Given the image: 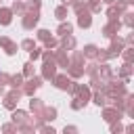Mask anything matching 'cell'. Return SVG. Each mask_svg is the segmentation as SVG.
Wrapping results in <instances>:
<instances>
[{"label":"cell","mask_w":134,"mask_h":134,"mask_svg":"<svg viewBox=\"0 0 134 134\" xmlns=\"http://www.w3.org/2000/svg\"><path fill=\"white\" fill-rule=\"evenodd\" d=\"M67 75H69L71 80H80V77L84 75V65H80V63H69V65H67Z\"/></svg>","instance_id":"obj_10"},{"label":"cell","mask_w":134,"mask_h":134,"mask_svg":"<svg viewBox=\"0 0 134 134\" xmlns=\"http://www.w3.org/2000/svg\"><path fill=\"white\" fill-rule=\"evenodd\" d=\"M34 71H36V69H34V61H27V63L23 65V77H31Z\"/></svg>","instance_id":"obj_27"},{"label":"cell","mask_w":134,"mask_h":134,"mask_svg":"<svg viewBox=\"0 0 134 134\" xmlns=\"http://www.w3.org/2000/svg\"><path fill=\"white\" fill-rule=\"evenodd\" d=\"M57 46H59V40H57V38H52V36H50L48 40H44V48H46V50H50V48H57Z\"/></svg>","instance_id":"obj_30"},{"label":"cell","mask_w":134,"mask_h":134,"mask_svg":"<svg viewBox=\"0 0 134 134\" xmlns=\"http://www.w3.org/2000/svg\"><path fill=\"white\" fill-rule=\"evenodd\" d=\"M121 17H124V25L126 27H132L134 25V13H128L126 10V13H121Z\"/></svg>","instance_id":"obj_29"},{"label":"cell","mask_w":134,"mask_h":134,"mask_svg":"<svg viewBox=\"0 0 134 134\" xmlns=\"http://www.w3.org/2000/svg\"><path fill=\"white\" fill-rule=\"evenodd\" d=\"M61 2H63V4H65V6H71V4H73V2H75V0H61Z\"/></svg>","instance_id":"obj_41"},{"label":"cell","mask_w":134,"mask_h":134,"mask_svg":"<svg viewBox=\"0 0 134 134\" xmlns=\"http://www.w3.org/2000/svg\"><path fill=\"white\" fill-rule=\"evenodd\" d=\"M121 115H124V111L117 109V107H113V105H111V107H107V105L103 107V119H105L107 124H111V121H119Z\"/></svg>","instance_id":"obj_7"},{"label":"cell","mask_w":134,"mask_h":134,"mask_svg":"<svg viewBox=\"0 0 134 134\" xmlns=\"http://www.w3.org/2000/svg\"><path fill=\"white\" fill-rule=\"evenodd\" d=\"M40 6H42V0H27V2H25V10H27V8L40 10Z\"/></svg>","instance_id":"obj_32"},{"label":"cell","mask_w":134,"mask_h":134,"mask_svg":"<svg viewBox=\"0 0 134 134\" xmlns=\"http://www.w3.org/2000/svg\"><path fill=\"white\" fill-rule=\"evenodd\" d=\"M10 10H13V13H19V15H23V13H25V2H21V0H15V2H13V6H10Z\"/></svg>","instance_id":"obj_25"},{"label":"cell","mask_w":134,"mask_h":134,"mask_svg":"<svg viewBox=\"0 0 134 134\" xmlns=\"http://www.w3.org/2000/svg\"><path fill=\"white\" fill-rule=\"evenodd\" d=\"M75 38L71 36V34H67V36H61V42H59V48H63V50H73L75 48Z\"/></svg>","instance_id":"obj_12"},{"label":"cell","mask_w":134,"mask_h":134,"mask_svg":"<svg viewBox=\"0 0 134 134\" xmlns=\"http://www.w3.org/2000/svg\"><path fill=\"white\" fill-rule=\"evenodd\" d=\"M84 52L82 50H73V54H71V59H69V63H80V65H84Z\"/></svg>","instance_id":"obj_24"},{"label":"cell","mask_w":134,"mask_h":134,"mask_svg":"<svg viewBox=\"0 0 134 134\" xmlns=\"http://www.w3.org/2000/svg\"><path fill=\"white\" fill-rule=\"evenodd\" d=\"M119 29H121V21H119V19H113V21H109V23L103 27V36H105V38H113V36L119 34Z\"/></svg>","instance_id":"obj_8"},{"label":"cell","mask_w":134,"mask_h":134,"mask_svg":"<svg viewBox=\"0 0 134 134\" xmlns=\"http://www.w3.org/2000/svg\"><path fill=\"white\" fill-rule=\"evenodd\" d=\"M96 73H98V75H100V77H103V80L107 82V80H109V77L113 75V69H111V67H109L107 63H98V69H96Z\"/></svg>","instance_id":"obj_16"},{"label":"cell","mask_w":134,"mask_h":134,"mask_svg":"<svg viewBox=\"0 0 134 134\" xmlns=\"http://www.w3.org/2000/svg\"><path fill=\"white\" fill-rule=\"evenodd\" d=\"M54 17H57L59 21H65V19H67V6H65V4H63V6H57Z\"/></svg>","instance_id":"obj_26"},{"label":"cell","mask_w":134,"mask_h":134,"mask_svg":"<svg viewBox=\"0 0 134 134\" xmlns=\"http://www.w3.org/2000/svg\"><path fill=\"white\" fill-rule=\"evenodd\" d=\"M57 34H59V36H67V34H73V25H71V23H65V21H61V25L57 27Z\"/></svg>","instance_id":"obj_20"},{"label":"cell","mask_w":134,"mask_h":134,"mask_svg":"<svg viewBox=\"0 0 134 134\" xmlns=\"http://www.w3.org/2000/svg\"><path fill=\"white\" fill-rule=\"evenodd\" d=\"M119 54H121V57H124V61H128V63H132V61H134V48H132V46L124 48Z\"/></svg>","instance_id":"obj_23"},{"label":"cell","mask_w":134,"mask_h":134,"mask_svg":"<svg viewBox=\"0 0 134 134\" xmlns=\"http://www.w3.org/2000/svg\"><path fill=\"white\" fill-rule=\"evenodd\" d=\"M109 130H111L113 134H117V132H121V130H124V126H121L119 121H111V128H109Z\"/></svg>","instance_id":"obj_37"},{"label":"cell","mask_w":134,"mask_h":134,"mask_svg":"<svg viewBox=\"0 0 134 134\" xmlns=\"http://www.w3.org/2000/svg\"><path fill=\"white\" fill-rule=\"evenodd\" d=\"M54 63H57L59 67H67V65H69V57H67V50H63V48L54 50Z\"/></svg>","instance_id":"obj_14"},{"label":"cell","mask_w":134,"mask_h":134,"mask_svg":"<svg viewBox=\"0 0 134 134\" xmlns=\"http://www.w3.org/2000/svg\"><path fill=\"white\" fill-rule=\"evenodd\" d=\"M10 117H13V124H21V121H25V119H27V113L15 107V109H13V115H10Z\"/></svg>","instance_id":"obj_19"},{"label":"cell","mask_w":134,"mask_h":134,"mask_svg":"<svg viewBox=\"0 0 134 134\" xmlns=\"http://www.w3.org/2000/svg\"><path fill=\"white\" fill-rule=\"evenodd\" d=\"M65 132H77L75 126H65Z\"/></svg>","instance_id":"obj_40"},{"label":"cell","mask_w":134,"mask_h":134,"mask_svg":"<svg viewBox=\"0 0 134 134\" xmlns=\"http://www.w3.org/2000/svg\"><path fill=\"white\" fill-rule=\"evenodd\" d=\"M77 25H80V27H84V29H88V27L92 25L90 10H82V13H77Z\"/></svg>","instance_id":"obj_13"},{"label":"cell","mask_w":134,"mask_h":134,"mask_svg":"<svg viewBox=\"0 0 134 134\" xmlns=\"http://www.w3.org/2000/svg\"><path fill=\"white\" fill-rule=\"evenodd\" d=\"M21 84H23V73L10 75V80H8V86H10V88H21Z\"/></svg>","instance_id":"obj_22"},{"label":"cell","mask_w":134,"mask_h":134,"mask_svg":"<svg viewBox=\"0 0 134 134\" xmlns=\"http://www.w3.org/2000/svg\"><path fill=\"white\" fill-rule=\"evenodd\" d=\"M38 130H40V132H44V134H54V128H52V126H44V124H42Z\"/></svg>","instance_id":"obj_39"},{"label":"cell","mask_w":134,"mask_h":134,"mask_svg":"<svg viewBox=\"0 0 134 134\" xmlns=\"http://www.w3.org/2000/svg\"><path fill=\"white\" fill-rule=\"evenodd\" d=\"M132 71H134V69H132V63L124 61V65H121V67L117 69V77H121L124 82H128V77L132 75Z\"/></svg>","instance_id":"obj_15"},{"label":"cell","mask_w":134,"mask_h":134,"mask_svg":"<svg viewBox=\"0 0 134 134\" xmlns=\"http://www.w3.org/2000/svg\"><path fill=\"white\" fill-rule=\"evenodd\" d=\"M10 21H13V10L0 6V25H10Z\"/></svg>","instance_id":"obj_17"},{"label":"cell","mask_w":134,"mask_h":134,"mask_svg":"<svg viewBox=\"0 0 134 134\" xmlns=\"http://www.w3.org/2000/svg\"><path fill=\"white\" fill-rule=\"evenodd\" d=\"M57 73V63L54 61H44L42 63V80H52Z\"/></svg>","instance_id":"obj_9"},{"label":"cell","mask_w":134,"mask_h":134,"mask_svg":"<svg viewBox=\"0 0 134 134\" xmlns=\"http://www.w3.org/2000/svg\"><path fill=\"white\" fill-rule=\"evenodd\" d=\"M36 36H38V40H42V42H44V40H48V38H50V31H48V29H38V34H36Z\"/></svg>","instance_id":"obj_34"},{"label":"cell","mask_w":134,"mask_h":134,"mask_svg":"<svg viewBox=\"0 0 134 134\" xmlns=\"http://www.w3.org/2000/svg\"><path fill=\"white\" fill-rule=\"evenodd\" d=\"M38 21H40V10H36V8H27V10L23 13L21 25H23V29H34V27L38 25Z\"/></svg>","instance_id":"obj_2"},{"label":"cell","mask_w":134,"mask_h":134,"mask_svg":"<svg viewBox=\"0 0 134 134\" xmlns=\"http://www.w3.org/2000/svg\"><path fill=\"white\" fill-rule=\"evenodd\" d=\"M40 86H42V77L31 75V77H27V82H25V84H21V92H23V94H27V96H34V92H36Z\"/></svg>","instance_id":"obj_4"},{"label":"cell","mask_w":134,"mask_h":134,"mask_svg":"<svg viewBox=\"0 0 134 134\" xmlns=\"http://www.w3.org/2000/svg\"><path fill=\"white\" fill-rule=\"evenodd\" d=\"M21 48L29 52V50H34V48H36V42H34V40H29V38H25V40L21 42Z\"/></svg>","instance_id":"obj_31"},{"label":"cell","mask_w":134,"mask_h":134,"mask_svg":"<svg viewBox=\"0 0 134 134\" xmlns=\"http://www.w3.org/2000/svg\"><path fill=\"white\" fill-rule=\"evenodd\" d=\"M92 100H94V103H96L98 107H105L109 98L105 96V92H103V90H96V92H94V96H92Z\"/></svg>","instance_id":"obj_21"},{"label":"cell","mask_w":134,"mask_h":134,"mask_svg":"<svg viewBox=\"0 0 134 134\" xmlns=\"http://www.w3.org/2000/svg\"><path fill=\"white\" fill-rule=\"evenodd\" d=\"M50 82H52L59 90H67V92H69V90L73 88V84H75V82H73L67 73H54V77H52Z\"/></svg>","instance_id":"obj_3"},{"label":"cell","mask_w":134,"mask_h":134,"mask_svg":"<svg viewBox=\"0 0 134 134\" xmlns=\"http://www.w3.org/2000/svg\"><path fill=\"white\" fill-rule=\"evenodd\" d=\"M0 46L4 48V52H6V54H15V52H17V48H19V46H17V42H13V40H10V38H6V36H0Z\"/></svg>","instance_id":"obj_11"},{"label":"cell","mask_w":134,"mask_h":134,"mask_svg":"<svg viewBox=\"0 0 134 134\" xmlns=\"http://www.w3.org/2000/svg\"><path fill=\"white\" fill-rule=\"evenodd\" d=\"M109 40H111V44H109L107 52H109V59H113V57H117V54L126 48V40L119 38V36H113V38H109Z\"/></svg>","instance_id":"obj_5"},{"label":"cell","mask_w":134,"mask_h":134,"mask_svg":"<svg viewBox=\"0 0 134 134\" xmlns=\"http://www.w3.org/2000/svg\"><path fill=\"white\" fill-rule=\"evenodd\" d=\"M42 107H44L42 98H36V96H31V100H29V109H31V111H40Z\"/></svg>","instance_id":"obj_28"},{"label":"cell","mask_w":134,"mask_h":134,"mask_svg":"<svg viewBox=\"0 0 134 134\" xmlns=\"http://www.w3.org/2000/svg\"><path fill=\"white\" fill-rule=\"evenodd\" d=\"M73 96H77L84 105L90 100V96H92V92H90V86H84V84H73V88L69 90Z\"/></svg>","instance_id":"obj_6"},{"label":"cell","mask_w":134,"mask_h":134,"mask_svg":"<svg viewBox=\"0 0 134 134\" xmlns=\"http://www.w3.org/2000/svg\"><path fill=\"white\" fill-rule=\"evenodd\" d=\"M40 54H42V50H40V48L29 50V61H38V59H40Z\"/></svg>","instance_id":"obj_36"},{"label":"cell","mask_w":134,"mask_h":134,"mask_svg":"<svg viewBox=\"0 0 134 134\" xmlns=\"http://www.w3.org/2000/svg\"><path fill=\"white\" fill-rule=\"evenodd\" d=\"M82 52H84V57H86V59H96V52H98V46H94V44H86Z\"/></svg>","instance_id":"obj_18"},{"label":"cell","mask_w":134,"mask_h":134,"mask_svg":"<svg viewBox=\"0 0 134 134\" xmlns=\"http://www.w3.org/2000/svg\"><path fill=\"white\" fill-rule=\"evenodd\" d=\"M23 96V92H21V88H10L8 92H4V100H2V105H4V109H8V111H13L17 105H19V98Z\"/></svg>","instance_id":"obj_1"},{"label":"cell","mask_w":134,"mask_h":134,"mask_svg":"<svg viewBox=\"0 0 134 134\" xmlns=\"http://www.w3.org/2000/svg\"><path fill=\"white\" fill-rule=\"evenodd\" d=\"M42 61H54V50H42Z\"/></svg>","instance_id":"obj_33"},{"label":"cell","mask_w":134,"mask_h":134,"mask_svg":"<svg viewBox=\"0 0 134 134\" xmlns=\"http://www.w3.org/2000/svg\"><path fill=\"white\" fill-rule=\"evenodd\" d=\"M0 130L2 132H17V124H4Z\"/></svg>","instance_id":"obj_38"},{"label":"cell","mask_w":134,"mask_h":134,"mask_svg":"<svg viewBox=\"0 0 134 134\" xmlns=\"http://www.w3.org/2000/svg\"><path fill=\"white\" fill-rule=\"evenodd\" d=\"M103 2H105V4H113L115 0H103Z\"/></svg>","instance_id":"obj_42"},{"label":"cell","mask_w":134,"mask_h":134,"mask_svg":"<svg viewBox=\"0 0 134 134\" xmlns=\"http://www.w3.org/2000/svg\"><path fill=\"white\" fill-rule=\"evenodd\" d=\"M82 107H84V103H82L77 96H73V100H71V109H73V111H80Z\"/></svg>","instance_id":"obj_35"}]
</instances>
